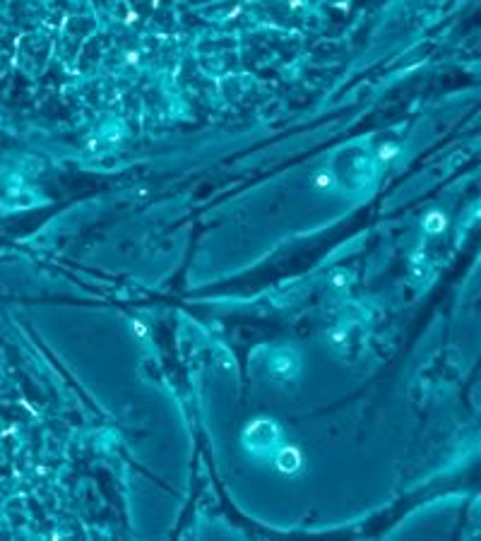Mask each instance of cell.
I'll return each mask as SVG.
<instances>
[{
  "instance_id": "obj_1",
  "label": "cell",
  "mask_w": 481,
  "mask_h": 541,
  "mask_svg": "<svg viewBox=\"0 0 481 541\" xmlns=\"http://www.w3.org/2000/svg\"><path fill=\"white\" fill-rule=\"evenodd\" d=\"M296 466H298L296 450H284V455H281V469H296Z\"/></svg>"
}]
</instances>
